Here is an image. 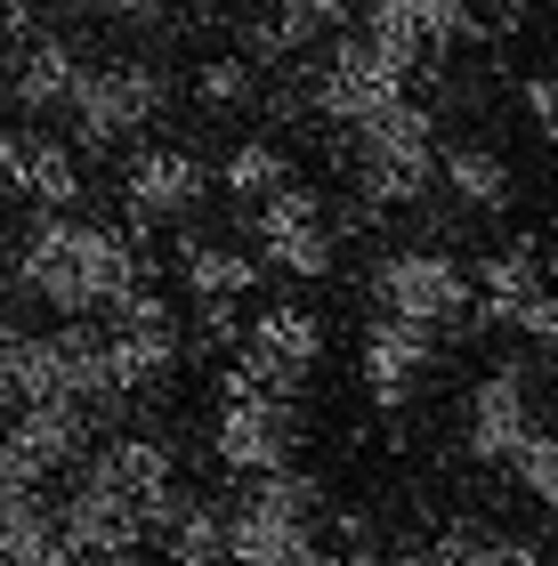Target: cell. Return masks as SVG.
Returning a JSON list of instances; mask_svg holds the SVG:
<instances>
[{"label":"cell","mask_w":558,"mask_h":566,"mask_svg":"<svg viewBox=\"0 0 558 566\" xmlns=\"http://www.w3.org/2000/svg\"><path fill=\"white\" fill-rule=\"evenodd\" d=\"M438 187L462 202V211H510V195H518V178H510V163L486 146V138H453L445 146V163H438Z\"/></svg>","instance_id":"23"},{"label":"cell","mask_w":558,"mask_h":566,"mask_svg":"<svg viewBox=\"0 0 558 566\" xmlns=\"http://www.w3.org/2000/svg\"><path fill=\"white\" fill-rule=\"evenodd\" d=\"M348 17H357V0H275V9L251 17V41L243 57L251 65H275V57H308L316 41H340Z\"/></svg>","instance_id":"19"},{"label":"cell","mask_w":558,"mask_h":566,"mask_svg":"<svg viewBox=\"0 0 558 566\" xmlns=\"http://www.w3.org/2000/svg\"><path fill=\"white\" fill-rule=\"evenodd\" d=\"M299 405L292 397H267V389H219V421H211V453L219 470H235L243 485L260 478H284L299 461Z\"/></svg>","instance_id":"8"},{"label":"cell","mask_w":558,"mask_h":566,"mask_svg":"<svg viewBox=\"0 0 558 566\" xmlns=\"http://www.w3.org/2000/svg\"><path fill=\"white\" fill-rule=\"evenodd\" d=\"M543 283H550V260H543L535 243L486 251V268H477V324H502V332H510L526 307L543 300Z\"/></svg>","instance_id":"20"},{"label":"cell","mask_w":558,"mask_h":566,"mask_svg":"<svg viewBox=\"0 0 558 566\" xmlns=\"http://www.w3.org/2000/svg\"><path fill=\"white\" fill-rule=\"evenodd\" d=\"M97 453V413L90 405H33L0 421V494H49V478L82 470Z\"/></svg>","instance_id":"7"},{"label":"cell","mask_w":558,"mask_h":566,"mask_svg":"<svg viewBox=\"0 0 558 566\" xmlns=\"http://www.w3.org/2000/svg\"><path fill=\"white\" fill-rule=\"evenodd\" d=\"M155 566H170V558H155Z\"/></svg>","instance_id":"37"},{"label":"cell","mask_w":558,"mask_h":566,"mask_svg":"<svg viewBox=\"0 0 558 566\" xmlns=\"http://www.w3.org/2000/svg\"><path fill=\"white\" fill-rule=\"evenodd\" d=\"M251 251H260V268L292 275V283H324L340 260V235H333V211H324L316 187H284L275 202L251 211Z\"/></svg>","instance_id":"11"},{"label":"cell","mask_w":558,"mask_h":566,"mask_svg":"<svg viewBox=\"0 0 558 566\" xmlns=\"http://www.w3.org/2000/svg\"><path fill=\"white\" fill-rule=\"evenodd\" d=\"M211 187H219V170L194 146H138L122 163V211H130V227H179L202 211Z\"/></svg>","instance_id":"12"},{"label":"cell","mask_w":558,"mask_h":566,"mask_svg":"<svg viewBox=\"0 0 558 566\" xmlns=\"http://www.w3.org/2000/svg\"><path fill=\"white\" fill-rule=\"evenodd\" d=\"M284 187H299V178H292V146H275V138L227 146V163H219V195H227V202L260 211V202H275Z\"/></svg>","instance_id":"25"},{"label":"cell","mask_w":558,"mask_h":566,"mask_svg":"<svg viewBox=\"0 0 558 566\" xmlns=\"http://www.w3.org/2000/svg\"><path fill=\"white\" fill-rule=\"evenodd\" d=\"M462 566H550L526 534H470L462 526Z\"/></svg>","instance_id":"28"},{"label":"cell","mask_w":558,"mask_h":566,"mask_svg":"<svg viewBox=\"0 0 558 566\" xmlns=\"http://www.w3.org/2000/svg\"><path fill=\"white\" fill-rule=\"evenodd\" d=\"M0 566H73L49 494H0Z\"/></svg>","instance_id":"22"},{"label":"cell","mask_w":558,"mask_h":566,"mask_svg":"<svg viewBox=\"0 0 558 566\" xmlns=\"http://www.w3.org/2000/svg\"><path fill=\"white\" fill-rule=\"evenodd\" d=\"M162 106H170V73L155 57H97L65 122L82 154H106V146H130L138 130H155Z\"/></svg>","instance_id":"5"},{"label":"cell","mask_w":558,"mask_h":566,"mask_svg":"<svg viewBox=\"0 0 558 566\" xmlns=\"http://www.w3.org/2000/svg\"><path fill=\"white\" fill-rule=\"evenodd\" d=\"M235 566H324V485L308 470L260 478L227 502Z\"/></svg>","instance_id":"2"},{"label":"cell","mask_w":558,"mask_h":566,"mask_svg":"<svg viewBox=\"0 0 558 566\" xmlns=\"http://www.w3.org/2000/svg\"><path fill=\"white\" fill-rule=\"evenodd\" d=\"M0 178H9L17 202H33L41 219H57L82 202V146L57 130H9L0 138Z\"/></svg>","instance_id":"17"},{"label":"cell","mask_w":558,"mask_h":566,"mask_svg":"<svg viewBox=\"0 0 558 566\" xmlns=\"http://www.w3.org/2000/svg\"><path fill=\"white\" fill-rule=\"evenodd\" d=\"M73 478H90L97 494H114V502H130L146 526H162L170 518V502H179V453L162 446V437H146V429H122L106 437Z\"/></svg>","instance_id":"13"},{"label":"cell","mask_w":558,"mask_h":566,"mask_svg":"<svg viewBox=\"0 0 558 566\" xmlns=\"http://www.w3.org/2000/svg\"><path fill=\"white\" fill-rule=\"evenodd\" d=\"M155 534H162V558H170V566H235V543H227V502L179 494Z\"/></svg>","instance_id":"24"},{"label":"cell","mask_w":558,"mask_h":566,"mask_svg":"<svg viewBox=\"0 0 558 566\" xmlns=\"http://www.w3.org/2000/svg\"><path fill=\"white\" fill-rule=\"evenodd\" d=\"M324 365V316L316 307H292L275 300L243 324V348L227 356V380L219 389H267V397H292L299 380Z\"/></svg>","instance_id":"9"},{"label":"cell","mask_w":558,"mask_h":566,"mask_svg":"<svg viewBox=\"0 0 558 566\" xmlns=\"http://www.w3.org/2000/svg\"><path fill=\"white\" fill-rule=\"evenodd\" d=\"M535 429H543L535 421V380L518 365H494L462 405V446H470V461H486V470H518V453L535 446Z\"/></svg>","instance_id":"14"},{"label":"cell","mask_w":558,"mask_h":566,"mask_svg":"<svg viewBox=\"0 0 558 566\" xmlns=\"http://www.w3.org/2000/svg\"><path fill=\"white\" fill-rule=\"evenodd\" d=\"M438 114L421 106V97H404L397 114H380L372 130L348 138V178H357V195L372 202V211H404V202H421L429 187H438Z\"/></svg>","instance_id":"3"},{"label":"cell","mask_w":558,"mask_h":566,"mask_svg":"<svg viewBox=\"0 0 558 566\" xmlns=\"http://www.w3.org/2000/svg\"><path fill=\"white\" fill-rule=\"evenodd\" d=\"M518 340H535V348H558V260H550V283H543V300L526 307V316L510 324Z\"/></svg>","instance_id":"29"},{"label":"cell","mask_w":558,"mask_h":566,"mask_svg":"<svg viewBox=\"0 0 558 566\" xmlns=\"http://www.w3.org/2000/svg\"><path fill=\"white\" fill-rule=\"evenodd\" d=\"M41 9H57V17H82V9H97V0H41Z\"/></svg>","instance_id":"34"},{"label":"cell","mask_w":558,"mask_h":566,"mask_svg":"<svg viewBox=\"0 0 558 566\" xmlns=\"http://www.w3.org/2000/svg\"><path fill=\"white\" fill-rule=\"evenodd\" d=\"M179 0H97V17H122V24H162Z\"/></svg>","instance_id":"31"},{"label":"cell","mask_w":558,"mask_h":566,"mask_svg":"<svg viewBox=\"0 0 558 566\" xmlns=\"http://www.w3.org/2000/svg\"><path fill=\"white\" fill-rule=\"evenodd\" d=\"M510 478H518L526 494H535L550 518H558V429H535V446L518 453V470H510Z\"/></svg>","instance_id":"27"},{"label":"cell","mask_w":558,"mask_h":566,"mask_svg":"<svg viewBox=\"0 0 558 566\" xmlns=\"http://www.w3.org/2000/svg\"><path fill=\"white\" fill-rule=\"evenodd\" d=\"M82 82H90V57H82V41H65V33H33L24 49H9V106L24 122L73 114Z\"/></svg>","instance_id":"18"},{"label":"cell","mask_w":558,"mask_h":566,"mask_svg":"<svg viewBox=\"0 0 558 566\" xmlns=\"http://www.w3.org/2000/svg\"><path fill=\"white\" fill-rule=\"evenodd\" d=\"M438 373V332L421 324H397V316H372L365 340H357V380L380 413H397V405L421 397V380Z\"/></svg>","instance_id":"16"},{"label":"cell","mask_w":558,"mask_h":566,"mask_svg":"<svg viewBox=\"0 0 558 566\" xmlns=\"http://www.w3.org/2000/svg\"><path fill=\"white\" fill-rule=\"evenodd\" d=\"M106 324V365H114V389L122 405L130 397H155L170 373H179V356H187V324L170 316V300L155 292V283H138L130 300L114 307V316H97Z\"/></svg>","instance_id":"10"},{"label":"cell","mask_w":558,"mask_h":566,"mask_svg":"<svg viewBox=\"0 0 558 566\" xmlns=\"http://www.w3.org/2000/svg\"><path fill=\"white\" fill-rule=\"evenodd\" d=\"M9 275H17L24 300H41L49 316H65V324L114 316L138 283H155L130 227H106V219H82V211H57V219L24 227Z\"/></svg>","instance_id":"1"},{"label":"cell","mask_w":558,"mask_h":566,"mask_svg":"<svg viewBox=\"0 0 558 566\" xmlns=\"http://www.w3.org/2000/svg\"><path fill=\"white\" fill-rule=\"evenodd\" d=\"M260 9H275V0H260Z\"/></svg>","instance_id":"36"},{"label":"cell","mask_w":558,"mask_h":566,"mask_svg":"<svg viewBox=\"0 0 558 566\" xmlns=\"http://www.w3.org/2000/svg\"><path fill=\"white\" fill-rule=\"evenodd\" d=\"M0 90H9V41H0Z\"/></svg>","instance_id":"35"},{"label":"cell","mask_w":558,"mask_h":566,"mask_svg":"<svg viewBox=\"0 0 558 566\" xmlns=\"http://www.w3.org/2000/svg\"><path fill=\"white\" fill-rule=\"evenodd\" d=\"M260 275H267L260 251H243V243H219V235H187L179 243V283H187L194 307H235Z\"/></svg>","instance_id":"21"},{"label":"cell","mask_w":558,"mask_h":566,"mask_svg":"<svg viewBox=\"0 0 558 566\" xmlns=\"http://www.w3.org/2000/svg\"><path fill=\"white\" fill-rule=\"evenodd\" d=\"M357 33L380 49V57H397L404 73H413L429 57H445L453 41H470L477 33V9H470V0H365Z\"/></svg>","instance_id":"15"},{"label":"cell","mask_w":558,"mask_h":566,"mask_svg":"<svg viewBox=\"0 0 558 566\" xmlns=\"http://www.w3.org/2000/svg\"><path fill=\"white\" fill-rule=\"evenodd\" d=\"M526 114L543 122V138H558V82H543V73H535V82H526Z\"/></svg>","instance_id":"32"},{"label":"cell","mask_w":558,"mask_h":566,"mask_svg":"<svg viewBox=\"0 0 558 566\" xmlns=\"http://www.w3.org/2000/svg\"><path fill=\"white\" fill-rule=\"evenodd\" d=\"M413 73H404L397 57H380V49L365 33H340V41H324L316 49V65H308V106L333 122V130H372L380 114H397Z\"/></svg>","instance_id":"6"},{"label":"cell","mask_w":558,"mask_h":566,"mask_svg":"<svg viewBox=\"0 0 558 566\" xmlns=\"http://www.w3.org/2000/svg\"><path fill=\"white\" fill-rule=\"evenodd\" d=\"M372 316H397V324H421V332L470 324L477 316V275L445 243H397L372 268Z\"/></svg>","instance_id":"4"},{"label":"cell","mask_w":558,"mask_h":566,"mask_svg":"<svg viewBox=\"0 0 558 566\" xmlns=\"http://www.w3.org/2000/svg\"><path fill=\"white\" fill-rule=\"evenodd\" d=\"M251 90H260V65H251L243 49H227V57H202V65H194V97H202L211 114L251 106Z\"/></svg>","instance_id":"26"},{"label":"cell","mask_w":558,"mask_h":566,"mask_svg":"<svg viewBox=\"0 0 558 566\" xmlns=\"http://www.w3.org/2000/svg\"><path fill=\"white\" fill-rule=\"evenodd\" d=\"M389 566H462V526H453V534H429V543H404Z\"/></svg>","instance_id":"30"},{"label":"cell","mask_w":558,"mask_h":566,"mask_svg":"<svg viewBox=\"0 0 558 566\" xmlns=\"http://www.w3.org/2000/svg\"><path fill=\"white\" fill-rule=\"evenodd\" d=\"M324 566H389V558H372V551L357 543V551H333V558H324Z\"/></svg>","instance_id":"33"}]
</instances>
